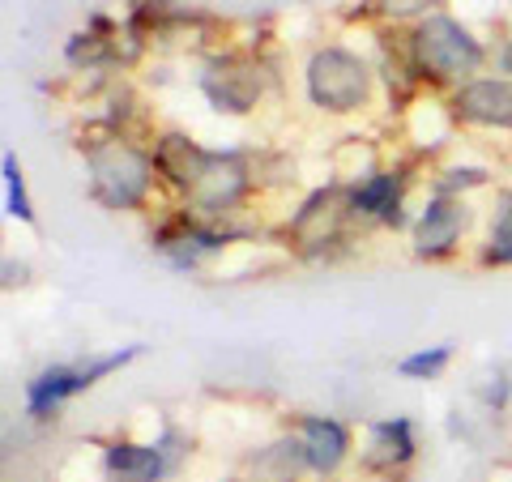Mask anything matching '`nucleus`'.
Masks as SVG:
<instances>
[{
  "label": "nucleus",
  "instance_id": "7ed1b4c3",
  "mask_svg": "<svg viewBox=\"0 0 512 482\" xmlns=\"http://www.w3.org/2000/svg\"><path fill=\"white\" fill-rule=\"evenodd\" d=\"M414 60L436 82H453V77H470L483 69V47H478V39L461 22L427 18L414 30Z\"/></svg>",
  "mask_w": 512,
  "mask_h": 482
},
{
  "label": "nucleus",
  "instance_id": "423d86ee",
  "mask_svg": "<svg viewBox=\"0 0 512 482\" xmlns=\"http://www.w3.org/2000/svg\"><path fill=\"white\" fill-rule=\"evenodd\" d=\"M175 470V457L163 444H128L116 440L103 453V474L107 482H163Z\"/></svg>",
  "mask_w": 512,
  "mask_h": 482
},
{
  "label": "nucleus",
  "instance_id": "ddd939ff",
  "mask_svg": "<svg viewBox=\"0 0 512 482\" xmlns=\"http://www.w3.org/2000/svg\"><path fill=\"white\" fill-rule=\"evenodd\" d=\"M448 355H453L448 346H431V350H419V355H406L402 363H397V372L410 376V380H431V376L444 372Z\"/></svg>",
  "mask_w": 512,
  "mask_h": 482
},
{
  "label": "nucleus",
  "instance_id": "4468645a",
  "mask_svg": "<svg viewBox=\"0 0 512 482\" xmlns=\"http://www.w3.org/2000/svg\"><path fill=\"white\" fill-rule=\"evenodd\" d=\"M5 210L13 218H22L30 222L35 214H30V201H26V180H22V167H18V158L5 154Z\"/></svg>",
  "mask_w": 512,
  "mask_h": 482
},
{
  "label": "nucleus",
  "instance_id": "39448f33",
  "mask_svg": "<svg viewBox=\"0 0 512 482\" xmlns=\"http://www.w3.org/2000/svg\"><path fill=\"white\" fill-rule=\"evenodd\" d=\"M133 359H137V346L120 350V355H107V359H94L90 367H47V372H39L35 380L26 384V406H30V414H35V419H43V414L60 410L69 397L94 389V384H99L103 376L120 372V367L133 363Z\"/></svg>",
  "mask_w": 512,
  "mask_h": 482
},
{
  "label": "nucleus",
  "instance_id": "6e6552de",
  "mask_svg": "<svg viewBox=\"0 0 512 482\" xmlns=\"http://www.w3.org/2000/svg\"><path fill=\"white\" fill-rule=\"evenodd\" d=\"M299 448H303V465L316 474H333L350 453V436L338 419H303L299 431Z\"/></svg>",
  "mask_w": 512,
  "mask_h": 482
},
{
  "label": "nucleus",
  "instance_id": "20e7f679",
  "mask_svg": "<svg viewBox=\"0 0 512 482\" xmlns=\"http://www.w3.org/2000/svg\"><path fill=\"white\" fill-rule=\"evenodd\" d=\"M367 90H372V73L359 56L342 52V47H325L316 52L308 64V94L320 111H333V116H346V111H359L367 103Z\"/></svg>",
  "mask_w": 512,
  "mask_h": 482
},
{
  "label": "nucleus",
  "instance_id": "2eb2a0df",
  "mask_svg": "<svg viewBox=\"0 0 512 482\" xmlns=\"http://www.w3.org/2000/svg\"><path fill=\"white\" fill-rule=\"evenodd\" d=\"M380 9L384 13H414V9H427V0H384Z\"/></svg>",
  "mask_w": 512,
  "mask_h": 482
},
{
  "label": "nucleus",
  "instance_id": "9b49d317",
  "mask_svg": "<svg viewBox=\"0 0 512 482\" xmlns=\"http://www.w3.org/2000/svg\"><path fill=\"white\" fill-rule=\"evenodd\" d=\"M397 192H402V180L393 171H380L372 175L367 184L355 188V210L359 214H372V218H397Z\"/></svg>",
  "mask_w": 512,
  "mask_h": 482
},
{
  "label": "nucleus",
  "instance_id": "0eeeda50",
  "mask_svg": "<svg viewBox=\"0 0 512 482\" xmlns=\"http://www.w3.org/2000/svg\"><path fill=\"white\" fill-rule=\"evenodd\" d=\"M457 111L474 124L512 128V82H504V77H478V82L457 90Z\"/></svg>",
  "mask_w": 512,
  "mask_h": 482
},
{
  "label": "nucleus",
  "instance_id": "f257e3e1",
  "mask_svg": "<svg viewBox=\"0 0 512 482\" xmlns=\"http://www.w3.org/2000/svg\"><path fill=\"white\" fill-rule=\"evenodd\" d=\"M158 167H163L171 175V184L184 188L188 201L205 214H218V210H227V205H235L239 192L248 184L239 158L197 150L184 137H163V146H158Z\"/></svg>",
  "mask_w": 512,
  "mask_h": 482
},
{
  "label": "nucleus",
  "instance_id": "9d476101",
  "mask_svg": "<svg viewBox=\"0 0 512 482\" xmlns=\"http://www.w3.org/2000/svg\"><path fill=\"white\" fill-rule=\"evenodd\" d=\"M414 423L410 419H384L367 431V453L363 461L372 465V470H397V465H406L414 457Z\"/></svg>",
  "mask_w": 512,
  "mask_h": 482
},
{
  "label": "nucleus",
  "instance_id": "1a4fd4ad",
  "mask_svg": "<svg viewBox=\"0 0 512 482\" xmlns=\"http://www.w3.org/2000/svg\"><path fill=\"white\" fill-rule=\"evenodd\" d=\"M461 227H466V214H461L457 201H431L427 210L414 222V252L419 256H444L453 252Z\"/></svg>",
  "mask_w": 512,
  "mask_h": 482
},
{
  "label": "nucleus",
  "instance_id": "f03ea898",
  "mask_svg": "<svg viewBox=\"0 0 512 482\" xmlns=\"http://www.w3.org/2000/svg\"><path fill=\"white\" fill-rule=\"evenodd\" d=\"M86 163H90L94 197L103 205H111V210H137L146 201L150 175H154V163L146 154H137L124 141H99V146L86 150Z\"/></svg>",
  "mask_w": 512,
  "mask_h": 482
},
{
  "label": "nucleus",
  "instance_id": "f8f14e48",
  "mask_svg": "<svg viewBox=\"0 0 512 482\" xmlns=\"http://www.w3.org/2000/svg\"><path fill=\"white\" fill-rule=\"evenodd\" d=\"M487 265H512V197H504V210L495 214L491 227V244L483 252Z\"/></svg>",
  "mask_w": 512,
  "mask_h": 482
}]
</instances>
